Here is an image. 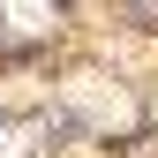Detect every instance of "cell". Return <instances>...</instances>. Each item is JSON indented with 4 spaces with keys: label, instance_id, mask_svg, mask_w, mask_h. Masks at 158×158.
Listing matches in <instances>:
<instances>
[{
    "label": "cell",
    "instance_id": "6da1fadb",
    "mask_svg": "<svg viewBox=\"0 0 158 158\" xmlns=\"http://www.w3.org/2000/svg\"><path fill=\"white\" fill-rule=\"evenodd\" d=\"M0 15H8V30H15V38H45V30H53V15H60V0H0Z\"/></svg>",
    "mask_w": 158,
    "mask_h": 158
},
{
    "label": "cell",
    "instance_id": "7a4b0ae2",
    "mask_svg": "<svg viewBox=\"0 0 158 158\" xmlns=\"http://www.w3.org/2000/svg\"><path fill=\"white\" fill-rule=\"evenodd\" d=\"M75 106H83L98 128H128V98L106 90V83H75Z\"/></svg>",
    "mask_w": 158,
    "mask_h": 158
},
{
    "label": "cell",
    "instance_id": "3957f363",
    "mask_svg": "<svg viewBox=\"0 0 158 158\" xmlns=\"http://www.w3.org/2000/svg\"><path fill=\"white\" fill-rule=\"evenodd\" d=\"M38 151V128H0V158H30Z\"/></svg>",
    "mask_w": 158,
    "mask_h": 158
}]
</instances>
